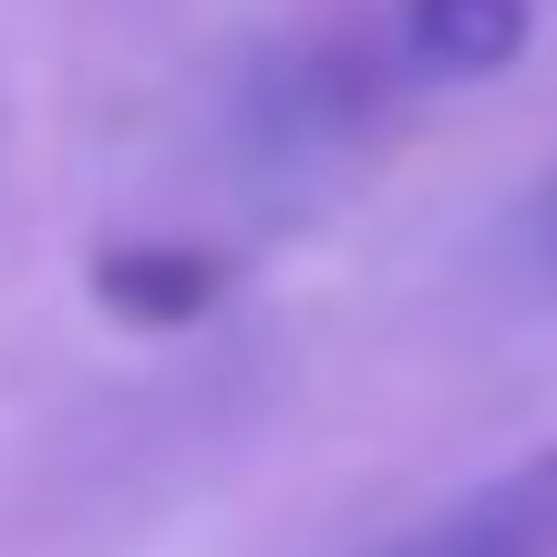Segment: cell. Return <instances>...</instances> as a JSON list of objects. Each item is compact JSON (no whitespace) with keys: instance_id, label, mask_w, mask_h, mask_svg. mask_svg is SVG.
Segmentation results:
<instances>
[{"instance_id":"obj_1","label":"cell","mask_w":557,"mask_h":557,"mask_svg":"<svg viewBox=\"0 0 557 557\" xmlns=\"http://www.w3.org/2000/svg\"><path fill=\"white\" fill-rule=\"evenodd\" d=\"M393 557H557V444H537L506 475H485L475 496H455Z\"/></svg>"},{"instance_id":"obj_2","label":"cell","mask_w":557,"mask_h":557,"mask_svg":"<svg viewBox=\"0 0 557 557\" xmlns=\"http://www.w3.org/2000/svg\"><path fill=\"white\" fill-rule=\"evenodd\" d=\"M537 0H403V52L434 83H485L527 52Z\"/></svg>"},{"instance_id":"obj_3","label":"cell","mask_w":557,"mask_h":557,"mask_svg":"<svg viewBox=\"0 0 557 557\" xmlns=\"http://www.w3.org/2000/svg\"><path fill=\"white\" fill-rule=\"evenodd\" d=\"M218 289H227V259H207V248H103L94 259V299L135 331H186L218 310Z\"/></svg>"}]
</instances>
